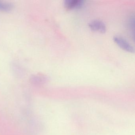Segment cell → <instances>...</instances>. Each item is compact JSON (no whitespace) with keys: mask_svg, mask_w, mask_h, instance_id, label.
I'll return each instance as SVG.
<instances>
[{"mask_svg":"<svg viewBox=\"0 0 135 135\" xmlns=\"http://www.w3.org/2000/svg\"><path fill=\"white\" fill-rule=\"evenodd\" d=\"M113 40L121 49L128 52H134V48L123 38L118 36H115L113 37Z\"/></svg>","mask_w":135,"mask_h":135,"instance_id":"1","label":"cell"},{"mask_svg":"<svg viewBox=\"0 0 135 135\" xmlns=\"http://www.w3.org/2000/svg\"><path fill=\"white\" fill-rule=\"evenodd\" d=\"M89 26L92 30L102 33H105L106 30L105 23L99 20H95L91 21L89 23Z\"/></svg>","mask_w":135,"mask_h":135,"instance_id":"2","label":"cell"},{"mask_svg":"<svg viewBox=\"0 0 135 135\" xmlns=\"http://www.w3.org/2000/svg\"><path fill=\"white\" fill-rule=\"evenodd\" d=\"M83 0H65L64 5L66 9L71 10L74 8H79L83 4Z\"/></svg>","mask_w":135,"mask_h":135,"instance_id":"3","label":"cell"}]
</instances>
